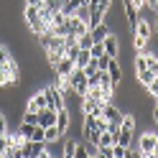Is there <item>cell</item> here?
Here are the masks:
<instances>
[{"label": "cell", "instance_id": "6da1fadb", "mask_svg": "<svg viewBox=\"0 0 158 158\" xmlns=\"http://www.w3.org/2000/svg\"><path fill=\"white\" fill-rule=\"evenodd\" d=\"M66 79H69V84H72V92H74L77 97H84V94H87V89H89V87H87V77H84L82 69H77V66H74V72L69 74Z\"/></svg>", "mask_w": 158, "mask_h": 158}, {"label": "cell", "instance_id": "7a4b0ae2", "mask_svg": "<svg viewBox=\"0 0 158 158\" xmlns=\"http://www.w3.org/2000/svg\"><path fill=\"white\" fill-rule=\"evenodd\" d=\"M44 92H46V107H51V110H61V107H66V100L61 97V92H59L54 84H46Z\"/></svg>", "mask_w": 158, "mask_h": 158}, {"label": "cell", "instance_id": "3957f363", "mask_svg": "<svg viewBox=\"0 0 158 158\" xmlns=\"http://www.w3.org/2000/svg\"><path fill=\"white\" fill-rule=\"evenodd\" d=\"M153 148H158V135H156L153 130L140 133V138H138V151H140L143 156H148V153L153 151Z\"/></svg>", "mask_w": 158, "mask_h": 158}, {"label": "cell", "instance_id": "277c9868", "mask_svg": "<svg viewBox=\"0 0 158 158\" xmlns=\"http://www.w3.org/2000/svg\"><path fill=\"white\" fill-rule=\"evenodd\" d=\"M79 115H92V117H102V105H97L94 100L89 97H82V102H79Z\"/></svg>", "mask_w": 158, "mask_h": 158}, {"label": "cell", "instance_id": "5b68a950", "mask_svg": "<svg viewBox=\"0 0 158 158\" xmlns=\"http://www.w3.org/2000/svg\"><path fill=\"white\" fill-rule=\"evenodd\" d=\"M44 107H46V92H44V87H41L38 92L31 94V100H28L26 110H28V112H38V110H44Z\"/></svg>", "mask_w": 158, "mask_h": 158}, {"label": "cell", "instance_id": "8992f818", "mask_svg": "<svg viewBox=\"0 0 158 158\" xmlns=\"http://www.w3.org/2000/svg\"><path fill=\"white\" fill-rule=\"evenodd\" d=\"M123 115H125V112L120 110V107H115L112 102H110V105H102V117H105V120L120 125V123H123Z\"/></svg>", "mask_w": 158, "mask_h": 158}, {"label": "cell", "instance_id": "52a82bcc", "mask_svg": "<svg viewBox=\"0 0 158 158\" xmlns=\"http://www.w3.org/2000/svg\"><path fill=\"white\" fill-rule=\"evenodd\" d=\"M36 115H38V127H44V130L56 125V110H51V107H44V110H38Z\"/></svg>", "mask_w": 158, "mask_h": 158}, {"label": "cell", "instance_id": "ba28073f", "mask_svg": "<svg viewBox=\"0 0 158 158\" xmlns=\"http://www.w3.org/2000/svg\"><path fill=\"white\" fill-rule=\"evenodd\" d=\"M102 48H105V54L110 56V59H117V54H120V41H117V36L110 33V36L102 41Z\"/></svg>", "mask_w": 158, "mask_h": 158}, {"label": "cell", "instance_id": "9c48e42d", "mask_svg": "<svg viewBox=\"0 0 158 158\" xmlns=\"http://www.w3.org/2000/svg\"><path fill=\"white\" fill-rule=\"evenodd\" d=\"M107 77L112 79V84H115V87H120V84H123V66H120V61H117V59H110Z\"/></svg>", "mask_w": 158, "mask_h": 158}, {"label": "cell", "instance_id": "30bf717a", "mask_svg": "<svg viewBox=\"0 0 158 158\" xmlns=\"http://www.w3.org/2000/svg\"><path fill=\"white\" fill-rule=\"evenodd\" d=\"M135 36H140V38H145L148 44H151V38H153V26L145 21V18H140L138 21V26H135V31H133Z\"/></svg>", "mask_w": 158, "mask_h": 158}, {"label": "cell", "instance_id": "8fae6325", "mask_svg": "<svg viewBox=\"0 0 158 158\" xmlns=\"http://www.w3.org/2000/svg\"><path fill=\"white\" fill-rule=\"evenodd\" d=\"M51 69H54V74H56V77H69V74L74 72V61H72V59H66V56H64L61 61H59V64H54Z\"/></svg>", "mask_w": 158, "mask_h": 158}, {"label": "cell", "instance_id": "7c38bea8", "mask_svg": "<svg viewBox=\"0 0 158 158\" xmlns=\"http://www.w3.org/2000/svg\"><path fill=\"white\" fill-rule=\"evenodd\" d=\"M89 33H92V38H94V44H102V41H105V38H107V36H110V33H112V31H110V26H107V23L102 21L100 26H94V28H92V31H89Z\"/></svg>", "mask_w": 158, "mask_h": 158}, {"label": "cell", "instance_id": "4fadbf2b", "mask_svg": "<svg viewBox=\"0 0 158 158\" xmlns=\"http://www.w3.org/2000/svg\"><path fill=\"white\" fill-rule=\"evenodd\" d=\"M69 120H72V117H69V110H66V107L56 110V127H59V133H61V135L69 130Z\"/></svg>", "mask_w": 158, "mask_h": 158}, {"label": "cell", "instance_id": "5bb4252c", "mask_svg": "<svg viewBox=\"0 0 158 158\" xmlns=\"http://www.w3.org/2000/svg\"><path fill=\"white\" fill-rule=\"evenodd\" d=\"M133 133H135V130H125V127H120V130L115 133V145L130 148V143H133Z\"/></svg>", "mask_w": 158, "mask_h": 158}, {"label": "cell", "instance_id": "9a60e30c", "mask_svg": "<svg viewBox=\"0 0 158 158\" xmlns=\"http://www.w3.org/2000/svg\"><path fill=\"white\" fill-rule=\"evenodd\" d=\"M135 79H138V84H140L143 89H145V87H148V84H151L153 79H156V74L151 72V69H140V72H135Z\"/></svg>", "mask_w": 158, "mask_h": 158}, {"label": "cell", "instance_id": "2e32d148", "mask_svg": "<svg viewBox=\"0 0 158 158\" xmlns=\"http://www.w3.org/2000/svg\"><path fill=\"white\" fill-rule=\"evenodd\" d=\"M61 133H59V127L56 125H51V127H46L44 130V143H61Z\"/></svg>", "mask_w": 158, "mask_h": 158}, {"label": "cell", "instance_id": "e0dca14e", "mask_svg": "<svg viewBox=\"0 0 158 158\" xmlns=\"http://www.w3.org/2000/svg\"><path fill=\"white\" fill-rule=\"evenodd\" d=\"M89 61H92V54L87 51V48H79V54L74 56V66H77V69H84Z\"/></svg>", "mask_w": 158, "mask_h": 158}, {"label": "cell", "instance_id": "ac0fdd59", "mask_svg": "<svg viewBox=\"0 0 158 158\" xmlns=\"http://www.w3.org/2000/svg\"><path fill=\"white\" fill-rule=\"evenodd\" d=\"M89 15H92V10H89V5H79L77 8V10H74V18H77V21H82V23H87V26H89Z\"/></svg>", "mask_w": 158, "mask_h": 158}, {"label": "cell", "instance_id": "d6986e66", "mask_svg": "<svg viewBox=\"0 0 158 158\" xmlns=\"http://www.w3.org/2000/svg\"><path fill=\"white\" fill-rule=\"evenodd\" d=\"M33 130H36V125H31V123H23V120H21V125H18V135L26 138V140H31Z\"/></svg>", "mask_w": 158, "mask_h": 158}, {"label": "cell", "instance_id": "ffe728a7", "mask_svg": "<svg viewBox=\"0 0 158 158\" xmlns=\"http://www.w3.org/2000/svg\"><path fill=\"white\" fill-rule=\"evenodd\" d=\"M92 44H94V38H92V33H89V31H87L84 36H77V46H79V48H87V51H89Z\"/></svg>", "mask_w": 158, "mask_h": 158}, {"label": "cell", "instance_id": "44dd1931", "mask_svg": "<svg viewBox=\"0 0 158 158\" xmlns=\"http://www.w3.org/2000/svg\"><path fill=\"white\" fill-rule=\"evenodd\" d=\"M110 145H115V135H112V133H100L97 148H110Z\"/></svg>", "mask_w": 158, "mask_h": 158}, {"label": "cell", "instance_id": "7402d4cb", "mask_svg": "<svg viewBox=\"0 0 158 158\" xmlns=\"http://www.w3.org/2000/svg\"><path fill=\"white\" fill-rule=\"evenodd\" d=\"M10 48H8V46H0V69H5V64L8 61H10Z\"/></svg>", "mask_w": 158, "mask_h": 158}, {"label": "cell", "instance_id": "603a6c76", "mask_svg": "<svg viewBox=\"0 0 158 158\" xmlns=\"http://www.w3.org/2000/svg\"><path fill=\"white\" fill-rule=\"evenodd\" d=\"M94 64H97V69H102V72H107V66H110V56H107V54L97 56V59H94Z\"/></svg>", "mask_w": 158, "mask_h": 158}, {"label": "cell", "instance_id": "cb8c5ba5", "mask_svg": "<svg viewBox=\"0 0 158 158\" xmlns=\"http://www.w3.org/2000/svg\"><path fill=\"white\" fill-rule=\"evenodd\" d=\"M145 92H148V94H151V97H153V100H156V97H158V77H156V79H153V82H151V84H148V87H145Z\"/></svg>", "mask_w": 158, "mask_h": 158}, {"label": "cell", "instance_id": "d4e9b609", "mask_svg": "<svg viewBox=\"0 0 158 158\" xmlns=\"http://www.w3.org/2000/svg\"><path fill=\"white\" fill-rule=\"evenodd\" d=\"M23 123H31V125H38V115H36V112H28V110H23Z\"/></svg>", "mask_w": 158, "mask_h": 158}, {"label": "cell", "instance_id": "484cf974", "mask_svg": "<svg viewBox=\"0 0 158 158\" xmlns=\"http://www.w3.org/2000/svg\"><path fill=\"white\" fill-rule=\"evenodd\" d=\"M8 133V115L0 110V135H5Z\"/></svg>", "mask_w": 158, "mask_h": 158}, {"label": "cell", "instance_id": "4316f807", "mask_svg": "<svg viewBox=\"0 0 158 158\" xmlns=\"http://www.w3.org/2000/svg\"><path fill=\"white\" fill-rule=\"evenodd\" d=\"M97 158H115L112 156V145L110 148H97Z\"/></svg>", "mask_w": 158, "mask_h": 158}, {"label": "cell", "instance_id": "83f0119b", "mask_svg": "<svg viewBox=\"0 0 158 158\" xmlns=\"http://www.w3.org/2000/svg\"><path fill=\"white\" fill-rule=\"evenodd\" d=\"M89 54H92V59H97V56H102V54H105V48H102V44H92V48H89Z\"/></svg>", "mask_w": 158, "mask_h": 158}, {"label": "cell", "instance_id": "f1b7e54d", "mask_svg": "<svg viewBox=\"0 0 158 158\" xmlns=\"http://www.w3.org/2000/svg\"><path fill=\"white\" fill-rule=\"evenodd\" d=\"M31 140H33V143H41V140H44V127H38V125H36V130H33V135H31Z\"/></svg>", "mask_w": 158, "mask_h": 158}, {"label": "cell", "instance_id": "f546056e", "mask_svg": "<svg viewBox=\"0 0 158 158\" xmlns=\"http://www.w3.org/2000/svg\"><path fill=\"white\" fill-rule=\"evenodd\" d=\"M82 72H84V77H92V74L97 72V64H94V59H92V61H89V64H87V66L82 69Z\"/></svg>", "mask_w": 158, "mask_h": 158}, {"label": "cell", "instance_id": "4dcf8cb0", "mask_svg": "<svg viewBox=\"0 0 158 158\" xmlns=\"http://www.w3.org/2000/svg\"><path fill=\"white\" fill-rule=\"evenodd\" d=\"M89 153H87V148L82 145V143H77V151H74V158H87Z\"/></svg>", "mask_w": 158, "mask_h": 158}, {"label": "cell", "instance_id": "1f68e13d", "mask_svg": "<svg viewBox=\"0 0 158 158\" xmlns=\"http://www.w3.org/2000/svg\"><path fill=\"white\" fill-rule=\"evenodd\" d=\"M125 151L127 148H123V145H112V156L115 158H125Z\"/></svg>", "mask_w": 158, "mask_h": 158}, {"label": "cell", "instance_id": "d6a6232c", "mask_svg": "<svg viewBox=\"0 0 158 158\" xmlns=\"http://www.w3.org/2000/svg\"><path fill=\"white\" fill-rule=\"evenodd\" d=\"M125 158H143V153L138 151V148H127V151H125Z\"/></svg>", "mask_w": 158, "mask_h": 158}, {"label": "cell", "instance_id": "836d02e7", "mask_svg": "<svg viewBox=\"0 0 158 158\" xmlns=\"http://www.w3.org/2000/svg\"><path fill=\"white\" fill-rule=\"evenodd\" d=\"M145 8L153 10V13H158V0H145Z\"/></svg>", "mask_w": 158, "mask_h": 158}, {"label": "cell", "instance_id": "e575fe53", "mask_svg": "<svg viewBox=\"0 0 158 158\" xmlns=\"http://www.w3.org/2000/svg\"><path fill=\"white\" fill-rule=\"evenodd\" d=\"M8 145H10V143H8V138L5 135H0V153H5V148Z\"/></svg>", "mask_w": 158, "mask_h": 158}, {"label": "cell", "instance_id": "d590c367", "mask_svg": "<svg viewBox=\"0 0 158 158\" xmlns=\"http://www.w3.org/2000/svg\"><path fill=\"white\" fill-rule=\"evenodd\" d=\"M46 145H48V143H46ZM36 158H54V153H51V151H48V148H46V151H41V153H38Z\"/></svg>", "mask_w": 158, "mask_h": 158}, {"label": "cell", "instance_id": "8d00e7d4", "mask_svg": "<svg viewBox=\"0 0 158 158\" xmlns=\"http://www.w3.org/2000/svg\"><path fill=\"white\" fill-rule=\"evenodd\" d=\"M153 123L158 125V107H153Z\"/></svg>", "mask_w": 158, "mask_h": 158}, {"label": "cell", "instance_id": "74e56055", "mask_svg": "<svg viewBox=\"0 0 158 158\" xmlns=\"http://www.w3.org/2000/svg\"><path fill=\"white\" fill-rule=\"evenodd\" d=\"M148 158H158V148H153V151L148 153Z\"/></svg>", "mask_w": 158, "mask_h": 158}, {"label": "cell", "instance_id": "f35d334b", "mask_svg": "<svg viewBox=\"0 0 158 158\" xmlns=\"http://www.w3.org/2000/svg\"><path fill=\"white\" fill-rule=\"evenodd\" d=\"M156 18H158V15H156ZM153 33H156V36H158V21H156V28H153Z\"/></svg>", "mask_w": 158, "mask_h": 158}, {"label": "cell", "instance_id": "ab89813d", "mask_svg": "<svg viewBox=\"0 0 158 158\" xmlns=\"http://www.w3.org/2000/svg\"><path fill=\"white\" fill-rule=\"evenodd\" d=\"M156 107H158V97H156Z\"/></svg>", "mask_w": 158, "mask_h": 158}, {"label": "cell", "instance_id": "60d3db41", "mask_svg": "<svg viewBox=\"0 0 158 158\" xmlns=\"http://www.w3.org/2000/svg\"><path fill=\"white\" fill-rule=\"evenodd\" d=\"M87 158H97V156H87Z\"/></svg>", "mask_w": 158, "mask_h": 158}, {"label": "cell", "instance_id": "b9f144b4", "mask_svg": "<svg viewBox=\"0 0 158 158\" xmlns=\"http://www.w3.org/2000/svg\"><path fill=\"white\" fill-rule=\"evenodd\" d=\"M0 158H5V156H3V153H0Z\"/></svg>", "mask_w": 158, "mask_h": 158}, {"label": "cell", "instance_id": "7bdbcfd3", "mask_svg": "<svg viewBox=\"0 0 158 158\" xmlns=\"http://www.w3.org/2000/svg\"><path fill=\"white\" fill-rule=\"evenodd\" d=\"M54 158H61V156H54Z\"/></svg>", "mask_w": 158, "mask_h": 158}, {"label": "cell", "instance_id": "ee69618b", "mask_svg": "<svg viewBox=\"0 0 158 158\" xmlns=\"http://www.w3.org/2000/svg\"><path fill=\"white\" fill-rule=\"evenodd\" d=\"M61 158H66V156H61Z\"/></svg>", "mask_w": 158, "mask_h": 158}, {"label": "cell", "instance_id": "f6af8a7d", "mask_svg": "<svg viewBox=\"0 0 158 158\" xmlns=\"http://www.w3.org/2000/svg\"><path fill=\"white\" fill-rule=\"evenodd\" d=\"M143 158H148V156H143Z\"/></svg>", "mask_w": 158, "mask_h": 158}, {"label": "cell", "instance_id": "bcb514c9", "mask_svg": "<svg viewBox=\"0 0 158 158\" xmlns=\"http://www.w3.org/2000/svg\"><path fill=\"white\" fill-rule=\"evenodd\" d=\"M156 15H158V13H156Z\"/></svg>", "mask_w": 158, "mask_h": 158}]
</instances>
